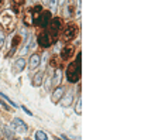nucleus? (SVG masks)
<instances>
[{
  "label": "nucleus",
  "instance_id": "obj_19",
  "mask_svg": "<svg viewBox=\"0 0 158 140\" xmlns=\"http://www.w3.org/2000/svg\"><path fill=\"white\" fill-rule=\"evenodd\" d=\"M4 40H6V36H4V31H3V30H0V48H2V46H3Z\"/></svg>",
  "mask_w": 158,
  "mask_h": 140
},
{
  "label": "nucleus",
  "instance_id": "obj_21",
  "mask_svg": "<svg viewBox=\"0 0 158 140\" xmlns=\"http://www.w3.org/2000/svg\"><path fill=\"white\" fill-rule=\"evenodd\" d=\"M66 98H68V99H66V102H64V105H65V106H68L69 103H71V101H72V94H69L68 96H66Z\"/></svg>",
  "mask_w": 158,
  "mask_h": 140
},
{
  "label": "nucleus",
  "instance_id": "obj_7",
  "mask_svg": "<svg viewBox=\"0 0 158 140\" xmlns=\"http://www.w3.org/2000/svg\"><path fill=\"white\" fill-rule=\"evenodd\" d=\"M12 128L14 129L16 132H18V133H25L27 130H29L27 125H25L21 119H18V118H16V119L12 122Z\"/></svg>",
  "mask_w": 158,
  "mask_h": 140
},
{
  "label": "nucleus",
  "instance_id": "obj_13",
  "mask_svg": "<svg viewBox=\"0 0 158 140\" xmlns=\"http://www.w3.org/2000/svg\"><path fill=\"white\" fill-rule=\"evenodd\" d=\"M21 41V38L17 36V37L13 38V46H12V50H10V53L7 54V57H13L14 55V53H16V50H17V46H18V43Z\"/></svg>",
  "mask_w": 158,
  "mask_h": 140
},
{
  "label": "nucleus",
  "instance_id": "obj_24",
  "mask_svg": "<svg viewBox=\"0 0 158 140\" xmlns=\"http://www.w3.org/2000/svg\"><path fill=\"white\" fill-rule=\"evenodd\" d=\"M4 132H6V136H7V137H12V132H10V130H8L7 128L4 129Z\"/></svg>",
  "mask_w": 158,
  "mask_h": 140
},
{
  "label": "nucleus",
  "instance_id": "obj_22",
  "mask_svg": "<svg viewBox=\"0 0 158 140\" xmlns=\"http://www.w3.org/2000/svg\"><path fill=\"white\" fill-rule=\"evenodd\" d=\"M51 67H55V68L58 67V60L57 58H51Z\"/></svg>",
  "mask_w": 158,
  "mask_h": 140
},
{
  "label": "nucleus",
  "instance_id": "obj_16",
  "mask_svg": "<svg viewBox=\"0 0 158 140\" xmlns=\"http://www.w3.org/2000/svg\"><path fill=\"white\" fill-rule=\"evenodd\" d=\"M61 78H62V72H61V70H58V71H57V74H55V78L52 77V79H51V82H52L54 87H57L58 84H59Z\"/></svg>",
  "mask_w": 158,
  "mask_h": 140
},
{
  "label": "nucleus",
  "instance_id": "obj_26",
  "mask_svg": "<svg viewBox=\"0 0 158 140\" xmlns=\"http://www.w3.org/2000/svg\"><path fill=\"white\" fill-rule=\"evenodd\" d=\"M64 2H65V0H58V3H59V4H64Z\"/></svg>",
  "mask_w": 158,
  "mask_h": 140
},
{
  "label": "nucleus",
  "instance_id": "obj_18",
  "mask_svg": "<svg viewBox=\"0 0 158 140\" xmlns=\"http://www.w3.org/2000/svg\"><path fill=\"white\" fill-rule=\"evenodd\" d=\"M0 98H3V99H4V101H7V102H8V103H10V105H12V106H14V108H17V105H16V103H14V102H13L12 99L8 98L7 95H4V94H2V92H0Z\"/></svg>",
  "mask_w": 158,
  "mask_h": 140
},
{
  "label": "nucleus",
  "instance_id": "obj_25",
  "mask_svg": "<svg viewBox=\"0 0 158 140\" xmlns=\"http://www.w3.org/2000/svg\"><path fill=\"white\" fill-rule=\"evenodd\" d=\"M2 105H3V108H6V109H7V111H10V108L7 106V103H6V102H2Z\"/></svg>",
  "mask_w": 158,
  "mask_h": 140
},
{
  "label": "nucleus",
  "instance_id": "obj_30",
  "mask_svg": "<svg viewBox=\"0 0 158 140\" xmlns=\"http://www.w3.org/2000/svg\"><path fill=\"white\" fill-rule=\"evenodd\" d=\"M25 140H30V139H25Z\"/></svg>",
  "mask_w": 158,
  "mask_h": 140
},
{
  "label": "nucleus",
  "instance_id": "obj_5",
  "mask_svg": "<svg viewBox=\"0 0 158 140\" xmlns=\"http://www.w3.org/2000/svg\"><path fill=\"white\" fill-rule=\"evenodd\" d=\"M51 20V13L47 12V10H41L38 14H37V20H34L37 26H40V27H47Z\"/></svg>",
  "mask_w": 158,
  "mask_h": 140
},
{
  "label": "nucleus",
  "instance_id": "obj_8",
  "mask_svg": "<svg viewBox=\"0 0 158 140\" xmlns=\"http://www.w3.org/2000/svg\"><path fill=\"white\" fill-rule=\"evenodd\" d=\"M73 51H75V48H73L72 46L64 47V48H62V51H61V60H64V61L69 60V58L73 55Z\"/></svg>",
  "mask_w": 158,
  "mask_h": 140
},
{
  "label": "nucleus",
  "instance_id": "obj_4",
  "mask_svg": "<svg viewBox=\"0 0 158 140\" xmlns=\"http://www.w3.org/2000/svg\"><path fill=\"white\" fill-rule=\"evenodd\" d=\"M0 24L3 26L4 29H7L8 31H12V29L14 27V17L10 12H4L0 16Z\"/></svg>",
  "mask_w": 158,
  "mask_h": 140
},
{
  "label": "nucleus",
  "instance_id": "obj_23",
  "mask_svg": "<svg viewBox=\"0 0 158 140\" xmlns=\"http://www.w3.org/2000/svg\"><path fill=\"white\" fill-rule=\"evenodd\" d=\"M21 109H23V111H24V112H25V113H27V115H29V116H32V113H31V112H30V111H29V109H27V108H25V106H23V105H21Z\"/></svg>",
  "mask_w": 158,
  "mask_h": 140
},
{
  "label": "nucleus",
  "instance_id": "obj_6",
  "mask_svg": "<svg viewBox=\"0 0 158 140\" xmlns=\"http://www.w3.org/2000/svg\"><path fill=\"white\" fill-rule=\"evenodd\" d=\"M52 43H54V37L48 33V31H44V33H41L40 36H38V44H40L42 48H48V47H51L52 46Z\"/></svg>",
  "mask_w": 158,
  "mask_h": 140
},
{
  "label": "nucleus",
  "instance_id": "obj_1",
  "mask_svg": "<svg viewBox=\"0 0 158 140\" xmlns=\"http://www.w3.org/2000/svg\"><path fill=\"white\" fill-rule=\"evenodd\" d=\"M81 60H82V55L78 54V61L75 62H71L66 68V79H68L71 84H76L79 79H81V71H82V65H81Z\"/></svg>",
  "mask_w": 158,
  "mask_h": 140
},
{
  "label": "nucleus",
  "instance_id": "obj_11",
  "mask_svg": "<svg viewBox=\"0 0 158 140\" xmlns=\"http://www.w3.org/2000/svg\"><path fill=\"white\" fill-rule=\"evenodd\" d=\"M42 79H44V72L40 71V72H37L34 75V78H32V85L34 87H40L41 84H42Z\"/></svg>",
  "mask_w": 158,
  "mask_h": 140
},
{
  "label": "nucleus",
  "instance_id": "obj_17",
  "mask_svg": "<svg viewBox=\"0 0 158 140\" xmlns=\"http://www.w3.org/2000/svg\"><path fill=\"white\" fill-rule=\"evenodd\" d=\"M35 140H48V136L45 135V132L38 130V132L35 133Z\"/></svg>",
  "mask_w": 158,
  "mask_h": 140
},
{
  "label": "nucleus",
  "instance_id": "obj_3",
  "mask_svg": "<svg viewBox=\"0 0 158 140\" xmlns=\"http://www.w3.org/2000/svg\"><path fill=\"white\" fill-rule=\"evenodd\" d=\"M78 27L75 24H68L65 29H62V41H71L76 37Z\"/></svg>",
  "mask_w": 158,
  "mask_h": 140
},
{
  "label": "nucleus",
  "instance_id": "obj_28",
  "mask_svg": "<svg viewBox=\"0 0 158 140\" xmlns=\"http://www.w3.org/2000/svg\"><path fill=\"white\" fill-rule=\"evenodd\" d=\"M42 2H44L45 4H48V0H42Z\"/></svg>",
  "mask_w": 158,
  "mask_h": 140
},
{
  "label": "nucleus",
  "instance_id": "obj_20",
  "mask_svg": "<svg viewBox=\"0 0 158 140\" xmlns=\"http://www.w3.org/2000/svg\"><path fill=\"white\" fill-rule=\"evenodd\" d=\"M81 108H82V99L79 98V99H78V106H76V109H75L78 115H81Z\"/></svg>",
  "mask_w": 158,
  "mask_h": 140
},
{
  "label": "nucleus",
  "instance_id": "obj_9",
  "mask_svg": "<svg viewBox=\"0 0 158 140\" xmlns=\"http://www.w3.org/2000/svg\"><path fill=\"white\" fill-rule=\"evenodd\" d=\"M40 61H41V58L38 54H32L31 58H30V64H29V68L30 70H37L38 68V65H40Z\"/></svg>",
  "mask_w": 158,
  "mask_h": 140
},
{
  "label": "nucleus",
  "instance_id": "obj_12",
  "mask_svg": "<svg viewBox=\"0 0 158 140\" xmlns=\"http://www.w3.org/2000/svg\"><path fill=\"white\" fill-rule=\"evenodd\" d=\"M24 23H25L27 26L34 24V14H32V10H31V9H29V10L25 12V14H24Z\"/></svg>",
  "mask_w": 158,
  "mask_h": 140
},
{
  "label": "nucleus",
  "instance_id": "obj_31",
  "mask_svg": "<svg viewBox=\"0 0 158 140\" xmlns=\"http://www.w3.org/2000/svg\"><path fill=\"white\" fill-rule=\"evenodd\" d=\"M32 2H35V0H32Z\"/></svg>",
  "mask_w": 158,
  "mask_h": 140
},
{
  "label": "nucleus",
  "instance_id": "obj_15",
  "mask_svg": "<svg viewBox=\"0 0 158 140\" xmlns=\"http://www.w3.org/2000/svg\"><path fill=\"white\" fill-rule=\"evenodd\" d=\"M14 68H16L17 71H23L25 68V60L24 58H18V60H16V62H14Z\"/></svg>",
  "mask_w": 158,
  "mask_h": 140
},
{
  "label": "nucleus",
  "instance_id": "obj_27",
  "mask_svg": "<svg viewBox=\"0 0 158 140\" xmlns=\"http://www.w3.org/2000/svg\"><path fill=\"white\" fill-rule=\"evenodd\" d=\"M3 2H4V0H0V7L3 6Z\"/></svg>",
  "mask_w": 158,
  "mask_h": 140
},
{
  "label": "nucleus",
  "instance_id": "obj_10",
  "mask_svg": "<svg viewBox=\"0 0 158 140\" xmlns=\"http://www.w3.org/2000/svg\"><path fill=\"white\" fill-rule=\"evenodd\" d=\"M65 94V88L64 87H57L55 88V91L52 94V102H59V99L64 96Z\"/></svg>",
  "mask_w": 158,
  "mask_h": 140
},
{
  "label": "nucleus",
  "instance_id": "obj_14",
  "mask_svg": "<svg viewBox=\"0 0 158 140\" xmlns=\"http://www.w3.org/2000/svg\"><path fill=\"white\" fill-rule=\"evenodd\" d=\"M24 3V0H12V7L14 10V13H20V9Z\"/></svg>",
  "mask_w": 158,
  "mask_h": 140
},
{
  "label": "nucleus",
  "instance_id": "obj_29",
  "mask_svg": "<svg viewBox=\"0 0 158 140\" xmlns=\"http://www.w3.org/2000/svg\"><path fill=\"white\" fill-rule=\"evenodd\" d=\"M13 140H17V139H13Z\"/></svg>",
  "mask_w": 158,
  "mask_h": 140
},
{
  "label": "nucleus",
  "instance_id": "obj_2",
  "mask_svg": "<svg viewBox=\"0 0 158 140\" xmlns=\"http://www.w3.org/2000/svg\"><path fill=\"white\" fill-rule=\"evenodd\" d=\"M48 24H49V31L48 33L51 34L52 37H57L58 34L62 31V29H64L62 20L59 19V17H54V19H51Z\"/></svg>",
  "mask_w": 158,
  "mask_h": 140
}]
</instances>
